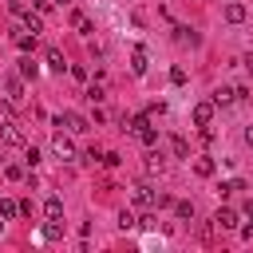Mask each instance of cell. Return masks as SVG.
I'll use <instances>...</instances> for the list:
<instances>
[{
	"label": "cell",
	"instance_id": "836d02e7",
	"mask_svg": "<svg viewBox=\"0 0 253 253\" xmlns=\"http://www.w3.org/2000/svg\"><path fill=\"white\" fill-rule=\"evenodd\" d=\"M0 229H4V221H0Z\"/></svg>",
	"mask_w": 253,
	"mask_h": 253
},
{
	"label": "cell",
	"instance_id": "d6986e66",
	"mask_svg": "<svg viewBox=\"0 0 253 253\" xmlns=\"http://www.w3.org/2000/svg\"><path fill=\"white\" fill-rule=\"evenodd\" d=\"M16 47H20V51H32V47H36V36H28V32H16Z\"/></svg>",
	"mask_w": 253,
	"mask_h": 253
},
{
	"label": "cell",
	"instance_id": "9a60e30c",
	"mask_svg": "<svg viewBox=\"0 0 253 253\" xmlns=\"http://www.w3.org/2000/svg\"><path fill=\"white\" fill-rule=\"evenodd\" d=\"M237 95H233V87H217L213 91V107H225V103H233Z\"/></svg>",
	"mask_w": 253,
	"mask_h": 253
},
{
	"label": "cell",
	"instance_id": "5bb4252c",
	"mask_svg": "<svg viewBox=\"0 0 253 253\" xmlns=\"http://www.w3.org/2000/svg\"><path fill=\"white\" fill-rule=\"evenodd\" d=\"M24 28L36 36V32H43V20H40V12H24Z\"/></svg>",
	"mask_w": 253,
	"mask_h": 253
},
{
	"label": "cell",
	"instance_id": "e0dca14e",
	"mask_svg": "<svg viewBox=\"0 0 253 253\" xmlns=\"http://www.w3.org/2000/svg\"><path fill=\"white\" fill-rule=\"evenodd\" d=\"M43 213H47V217H63V202H59V198H47V202H43Z\"/></svg>",
	"mask_w": 253,
	"mask_h": 253
},
{
	"label": "cell",
	"instance_id": "f1b7e54d",
	"mask_svg": "<svg viewBox=\"0 0 253 253\" xmlns=\"http://www.w3.org/2000/svg\"><path fill=\"white\" fill-rule=\"evenodd\" d=\"M51 4H55V0H32V8H36V12H51Z\"/></svg>",
	"mask_w": 253,
	"mask_h": 253
},
{
	"label": "cell",
	"instance_id": "603a6c76",
	"mask_svg": "<svg viewBox=\"0 0 253 253\" xmlns=\"http://www.w3.org/2000/svg\"><path fill=\"white\" fill-rule=\"evenodd\" d=\"M99 162H103V166H119V162H123V154H115V150H103V158H99Z\"/></svg>",
	"mask_w": 253,
	"mask_h": 253
},
{
	"label": "cell",
	"instance_id": "4fadbf2b",
	"mask_svg": "<svg viewBox=\"0 0 253 253\" xmlns=\"http://www.w3.org/2000/svg\"><path fill=\"white\" fill-rule=\"evenodd\" d=\"M20 75H24V79H36V75H40V63H36L32 55H24V59H20Z\"/></svg>",
	"mask_w": 253,
	"mask_h": 253
},
{
	"label": "cell",
	"instance_id": "8992f818",
	"mask_svg": "<svg viewBox=\"0 0 253 253\" xmlns=\"http://www.w3.org/2000/svg\"><path fill=\"white\" fill-rule=\"evenodd\" d=\"M174 40H178V43H190V47H198V43H202V36H198L194 28H186V24H178V28H174Z\"/></svg>",
	"mask_w": 253,
	"mask_h": 253
},
{
	"label": "cell",
	"instance_id": "1f68e13d",
	"mask_svg": "<svg viewBox=\"0 0 253 253\" xmlns=\"http://www.w3.org/2000/svg\"><path fill=\"white\" fill-rule=\"evenodd\" d=\"M249 221H253V202H249Z\"/></svg>",
	"mask_w": 253,
	"mask_h": 253
},
{
	"label": "cell",
	"instance_id": "7a4b0ae2",
	"mask_svg": "<svg viewBox=\"0 0 253 253\" xmlns=\"http://www.w3.org/2000/svg\"><path fill=\"white\" fill-rule=\"evenodd\" d=\"M55 126H67V130H75V134L91 130V123H87L83 115H75V111H63V115H55Z\"/></svg>",
	"mask_w": 253,
	"mask_h": 253
},
{
	"label": "cell",
	"instance_id": "cb8c5ba5",
	"mask_svg": "<svg viewBox=\"0 0 253 253\" xmlns=\"http://www.w3.org/2000/svg\"><path fill=\"white\" fill-rule=\"evenodd\" d=\"M8 12H12V16H24V12H28V4H24V0H12V4H8Z\"/></svg>",
	"mask_w": 253,
	"mask_h": 253
},
{
	"label": "cell",
	"instance_id": "ac0fdd59",
	"mask_svg": "<svg viewBox=\"0 0 253 253\" xmlns=\"http://www.w3.org/2000/svg\"><path fill=\"white\" fill-rule=\"evenodd\" d=\"M43 237H47V241H55V237H63V225H59V217H51V221L43 225Z\"/></svg>",
	"mask_w": 253,
	"mask_h": 253
},
{
	"label": "cell",
	"instance_id": "44dd1931",
	"mask_svg": "<svg viewBox=\"0 0 253 253\" xmlns=\"http://www.w3.org/2000/svg\"><path fill=\"white\" fill-rule=\"evenodd\" d=\"M174 213H178L182 221H190V217H194V202H174Z\"/></svg>",
	"mask_w": 253,
	"mask_h": 253
},
{
	"label": "cell",
	"instance_id": "83f0119b",
	"mask_svg": "<svg viewBox=\"0 0 253 253\" xmlns=\"http://www.w3.org/2000/svg\"><path fill=\"white\" fill-rule=\"evenodd\" d=\"M119 225H123V229H130V225H134V213H126V210H123V213H119Z\"/></svg>",
	"mask_w": 253,
	"mask_h": 253
},
{
	"label": "cell",
	"instance_id": "9c48e42d",
	"mask_svg": "<svg viewBox=\"0 0 253 253\" xmlns=\"http://www.w3.org/2000/svg\"><path fill=\"white\" fill-rule=\"evenodd\" d=\"M47 67H51V71H59V75H63V71H71V67H67V59H63V51H59V47H47Z\"/></svg>",
	"mask_w": 253,
	"mask_h": 253
},
{
	"label": "cell",
	"instance_id": "7c38bea8",
	"mask_svg": "<svg viewBox=\"0 0 253 253\" xmlns=\"http://www.w3.org/2000/svg\"><path fill=\"white\" fill-rule=\"evenodd\" d=\"M130 71H134V75H146V51H142V47H134V55H130Z\"/></svg>",
	"mask_w": 253,
	"mask_h": 253
},
{
	"label": "cell",
	"instance_id": "3957f363",
	"mask_svg": "<svg viewBox=\"0 0 253 253\" xmlns=\"http://www.w3.org/2000/svg\"><path fill=\"white\" fill-rule=\"evenodd\" d=\"M0 142H4V146H20V142H24V130H20L16 123H0Z\"/></svg>",
	"mask_w": 253,
	"mask_h": 253
},
{
	"label": "cell",
	"instance_id": "2e32d148",
	"mask_svg": "<svg viewBox=\"0 0 253 253\" xmlns=\"http://www.w3.org/2000/svg\"><path fill=\"white\" fill-rule=\"evenodd\" d=\"M16 213H20V202H12V198H4V202H0V217L8 221V217H16Z\"/></svg>",
	"mask_w": 253,
	"mask_h": 253
},
{
	"label": "cell",
	"instance_id": "484cf974",
	"mask_svg": "<svg viewBox=\"0 0 253 253\" xmlns=\"http://www.w3.org/2000/svg\"><path fill=\"white\" fill-rule=\"evenodd\" d=\"M87 99H91V103H99V99H103V87H99V83H95V87H87Z\"/></svg>",
	"mask_w": 253,
	"mask_h": 253
},
{
	"label": "cell",
	"instance_id": "6da1fadb",
	"mask_svg": "<svg viewBox=\"0 0 253 253\" xmlns=\"http://www.w3.org/2000/svg\"><path fill=\"white\" fill-rule=\"evenodd\" d=\"M130 134H134L138 142H146V146L158 142V130L150 126V115H134V119H130Z\"/></svg>",
	"mask_w": 253,
	"mask_h": 253
},
{
	"label": "cell",
	"instance_id": "52a82bcc",
	"mask_svg": "<svg viewBox=\"0 0 253 253\" xmlns=\"http://www.w3.org/2000/svg\"><path fill=\"white\" fill-rule=\"evenodd\" d=\"M51 150H55V154H59V158H71V154H75V146H71V138H67V134H63V130H59V134H55V138H51Z\"/></svg>",
	"mask_w": 253,
	"mask_h": 253
},
{
	"label": "cell",
	"instance_id": "ba28073f",
	"mask_svg": "<svg viewBox=\"0 0 253 253\" xmlns=\"http://www.w3.org/2000/svg\"><path fill=\"white\" fill-rule=\"evenodd\" d=\"M245 16H249V12H245L241 0H229V4H225V20H229V24H241Z\"/></svg>",
	"mask_w": 253,
	"mask_h": 253
},
{
	"label": "cell",
	"instance_id": "5b68a950",
	"mask_svg": "<svg viewBox=\"0 0 253 253\" xmlns=\"http://www.w3.org/2000/svg\"><path fill=\"white\" fill-rule=\"evenodd\" d=\"M213 225H217V229H237V213H233L229 206H221V210L213 213Z\"/></svg>",
	"mask_w": 253,
	"mask_h": 253
},
{
	"label": "cell",
	"instance_id": "d4e9b609",
	"mask_svg": "<svg viewBox=\"0 0 253 253\" xmlns=\"http://www.w3.org/2000/svg\"><path fill=\"white\" fill-rule=\"evenodd\" d=\"M24 162H28V166H36V162H40V150H36V146H28V150H24Z\"/></svg>",
	"mask_w": 253,
	"mask_h": 253
},
{
	"label": "cell",
	"instance_id": "8fae6325",
	"mask_svg": "<svg viewBox=\"0 0 253 253\" xmlns=\"http://www.w3.org/2000/svg\"><path fill=\"white\" fill-rule=\"evenodd\" d=\"M154 198H158V194H154L146 182H138V186H134V202H138V206H154Z\"/></svg>",
	"mask_w": 253,
	"mask_h": 253
},
{
	"label": "cell",
	"instance_id": "ffe728a7",
	"mask_svg": "<svg viewBox=\"0 0 253 253\" xmlns=\"http://www.w3.org/2000/svg\"><path fill=\"white\" fill-rule=\"evenodd\" d=\"M194 170H198L202 178H210V174H213V158H194Z\"/></svg>",
	"mask_w": 253,
	"mask_h": 253
},
{
	"label": "cell",
	"instance_id": "d6a6232c",
	"mask_svg": "<svg viewBox=\"0 0 253 253\" xmlns=\"http://www.w3.org/2000/svg\"><path fill=\"white\" fill-rule=\"evenodd\" d=\"M55 4H67V0H55Z\"/></svg>",
	"mask_w": 253,
	"mask_h": 253
},
{
	"label": "cell",
	"instance_id": "277c9868",
	"mask_svg": "<svg viewBox=\"0 0 253 253\" xmlns=\"http://www.w3.org/2000/svg\"><path fill=\"white\" fill-rule=\"evenodd\" d=\"M210 119H213V99L194 103V123H198V126H210Z\"/></svg>",
	"mask_w": 253,
	"mask_h": 253
},
{
	"label": "cell",
	"instance_id": "30bf717a",
	"mask_svg": "<svg viewBox=\"0 0 253 253\" xmlns=\"http://www.w3.org/2000/svg\"><path fill=\"white\" fill-rule=\"evenodd\" d=\"M4 91H8V99L16 103V99L24 95V75H8V83H4Z\"/></svg>",
	"mask_w": 253,
	"mask_h": 253
},
{
	"label": "cell",
	"instance_id": "f546056e",
	"mask_svg": "<svg viewBox=\"0 0 253 253\" xmlns=\"http://www.w3.org/2000/svg\"><path fill=\"white\" fill-rule=\"evenodd\" d=\"M245 146H253V126H245Z\"/></svg>",
	"mask_w": 253,
	"mask_h": 253
},
{
	"label": "cell",
	"instance_id": "7402d4cb",
	"mask_svg": "<svg viewBox=\"0 0 253 253\" xmlns=\"http://www.w3.org/2000/svg\"><path fill=\"white\" fill-rule=\"evenodd\" d=\"M170 83L182 87V83H186V67H170Z\"/></svg>",
	"mask_w": 253,
	"mask_h": 253
},
{
	"label": "cell",
	"instance_id": "4316f807",
	"mask_svg": "<svg viewBox=\"0 0 253 253\" xmlns=\"http://www.w3.org/2000/svg\"><path fill=\"white\" fill-rule=\"evenodd\" d=\"M174 154H178V158H186V154H190V150H186V138H174Z\"/></svg>",
	"mask_w": 253,
	"mask_h": 253
},
{
	"label": "cell",
	"instance_id": "4dcf8cb0",
	"mask_svg": "<svg viewBox=\"0 0 253 253\" xmlns=\"http://www.w3.org/2000/svg\"><path fill=\"white\" fill-rule=\"evenodd\" d=\"M245 67H249V75H253V55H249V59H245Z\"/></svg>",
	"mask_w": 253,
	"mask_h": 253
}]
</instances>
